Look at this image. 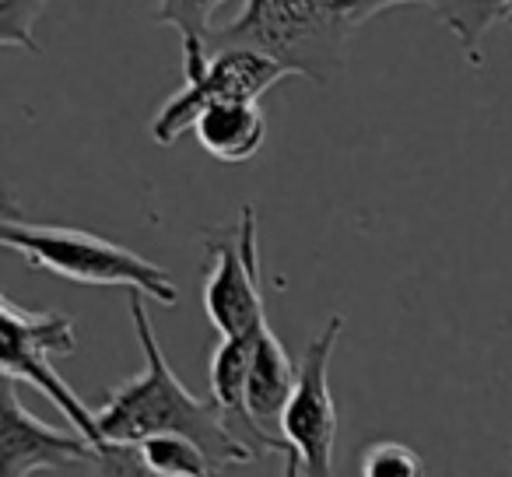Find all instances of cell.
Segmentation results:
<instances>
[{
  "instance_id": "30bf717a",
  "label": "cell",
  "mask_w": 512,
  "mask_h": 477,
  "mask_svg": "<svg viewBox=\"0 0 512 477\" xmlns=\"http://www.w3.org/2000/svg\"><path fill=\"white\" fill-rule=\"evenodd\" d=\"M348 4L351 25H362L369 18L383 15L390 8H404V4H425L432 8L449 29L456 32L460 46L467 50L470 64H481V50H477V39L488 32V25L505 22V11H509V0H344Z\"/></svg>"
},
{
  "instance_id": "3957f363",
  "label": "cell",
  "mask_w": 512,
  "mask_h": 477,
  "mask_svg": "<svg viewBox=\"0 0 512 477\" xmlns=\"http://www.w3.org/2000/svg\"><path fill=\"white\" fill-rule=\"evenodd\" d=\"M0 243L22 253L39 271H50L64 281H74V285L127 288V292H141L148 299L162 302V306L179 302V288L165 267L151 264L141 253L127 250L120 243H109L95 232L18 221L8 211L0 221Z\"/></svg>"
},
{
  "instance_id": "6da1fadb",
  "label": "cell",
  "mask_w": 512,
  "mask_h": 477,
  "mask_svg": "<svg viewBox=\"0 0 512 477\" xmlns=\"http://www.w3.org/2000/svg\"><path fill=\"white\" fill-rule=\"evenodd\" d=\"M130 320H134L137 341H141L144 369L127 383L113 386L99 404L102 439L137 446L151 435H186L211 456L214 467L260 460V453L228 428L218 407L193 397L183 379L172 372L169 358L158 348L155 323L144 309L141 292H130Z\"/></svg>"
},
{
  "instance_id": "7a4b0ae2",
  "label": "cell",
  "mask_w": 512,
  "mask_h": 477,
  "mask_svg": "<svg viewBox=\"0 0 512 477\" xmlns=\"http://www.w3.org/2000/svg\"><path fill=\"white\" fill-rule=\"evenodd\" d=\"M351 29L344 0H246L239 18L211 32V50H256L292 74L330 81Z\"/></svg>"
},
{
  "instance_id": "9a60e30c",
  "label": "cell",
  "mask_w": 512,
  "mask_h": 477,
  "mask_svg": "<svg viewBox=\"0 0 512 477\" xmlns=\"http://www.w3.org/2000/svg\"><path fill=\"white\" fill-rule=\"evenodd\" d=\"M43 4L46 0H0V43L39 50L32 39V25H36Z\"/></svg>"
},
{
  "instance_id": "277c9868",
  "label": "cell",
  "mask_w": 512,
  "mask_h": 477,
  "mask_svg": "<svg viewBox=\"0 0 512 477\" xmlns=\"http://www.w3.org/2000/svg\"><path fill=\"white\" fill-rule=\"evenodd\" d=\"M0 316H4L0 372L15 379V383H29L46 400H53L64 411V418L85 439L95 442V449L106 446V439L99 432V411L85 407V400L67 386V379L53 365V358L78 351V334H74L71 316L53 313V309H25L8 295L0 299Z\"/></svg>"
},
{
  "instance_id": "8992f818",
  "label": "cell",
  "mask_w": 512,
  "mask_h": 477,
  "mask_svg": "<svg viewBox=\"0 0 512 477\" xmlns=\"http://www.w3.org/2000/svg\"><path fill=\"white\" fill-rule=\"evenodd\" d=\"M344 330V316H330L327 327L306 344L299 383L278 418V435L299 453L302 477H334L337 404L330 393V355Z\"/></svg>"
},
{
  "instance_id": "7c38bea8",
  "label": "cell",
  "mask_w": 512,
  "mask_h": 477,
  "mask_svg": "<svg viewBox=\"0 0 512 477\" xmlns=\"http://www.w3.org/2000/svg\"><path fill=\"white\" fill-rule=\"evenodd\" d=\"M225 0H158V22L172 25L183 39V74L197 78L211 50V18Z\"/></svg>"
},
{
  "instance_id": "4fadbf2b",
  "label": "cell",
  "mask_w": 512,
  "mask_h": 477,
  "mask_svg": "<svg viewBox=\"0 0 512 477\" xmlns=\"http://www.w3.org/2000/svg\"><path fill=\"white\" fill-rule=\"evenodd\" d=\"M151 477H214V463L186 435H151L137 442Z\"/></svg>"
},
{
  "instance_id": "2e32d148",
  "label": "cell",
  "mask_w": 512,
  "mask_h": 477,
  "mask_svg": "<svg viewBox=\"0 0 512 477\" xmlns=\"http://www.w3.org/2000/svg\"><path fill=\"white\" fill-rule=\"evenodd\" d=\"M281 477H302V460L292 446L281 453Z\"/></svg>"
},
{
  "instance_id": "52a82bcc",
  "label": "cell",
  "mask_w": 512,
  "mask_h": 477,
  "mask_svg": "<svg viewBox=\"0 0 512 477\" xmlns=\"http://www.w3.org/2000/svg\"><path fill=\"white\" fill-rule=\"evenodd\" d=\"M288 67L278 64L267 53L256 50H214L207 67L197 78H186V85L165 102L151 120V137L158 144H176L186 130H193L197 116L214 102H260L267 88L288 78Z\"/></svg>"
},
{
  "instance_id": "5bb4252c",
  "label": "cell",
  "mask_w": 512,
  "mask_h": 477,
  "mask_svg": "<svg viewBox=\"0 0 512 477\" xmlns=\"http://www.w3.org/2000/svg\"><path fill=\"white\" fill-rule=\"evenodd\" d=\"M358 477H425V460L407 442H372L358 460Z\"/></svg>"
},
{
  "instance_id": "9c48e42d",
  "label": "cell",
  "mask_w": 512,
  "mask_h": 477,
  "mask_svg": "<svg viewBox=\"0 0 512 477\" xmlns=\"http://www.w3.org/2000/svg\"><path fill=\"white\" fill-rule=\"evenodd\" d=\"M193 137L211 158L228 165L249 162L267 141V116L260 102H214L193 123Z\"/></svg>"
},
{
  "instance_id": "ba28073f",
  "label": "cell",
  "mask_w": 512,
  "mask_h": 477,
  "mask_svg": "<svg viewBox=\"0 0 512 477\" xmlns=\"http://www.w3.org/2000/svg\"><path fill=\"white\" fill-rule=\"evenodd\" d=\"M4 477H32L39 470H64L74 463H95L99 449L74 428L46 425L18 400L15 379L4 376Z\"/></svg>"
},
{
  "instance_id": "5b68a950",
  "label": "cell",
  "mask_w": 512,
  "mask_h": 477,
  "mask_svg": "<svg viewBox=\"0 0 512 477\" xmlns=\"http://www.w3.org/2000/svg\"><path fill=\"white\" fill-rule=\"evenodd\" d=\"M204 313L221 337L253 334L267 323L264 271L256 253V211L246 204L232 228L204 235Z\"/></svg>"
},
{
  "instance_id": "8fae6325",
  "label": "cell",
  "mask_w": 512,
  "mask_h": 477,
  "mask_svg": "<svg viewBox=\"0 0 512 477\" xmlns=\"http://www.w3.org/2000/svg\"><path fill=\"white\" fill-rule=\"evenodd\" d=\"M299 383V365L288 358L281 337L274 334L271 323L260 327L256 334V348H253V365H249V411L256 414L260 425L267 421H278L281 411L288 407Z\"/></svg>"
}]
</instances>
